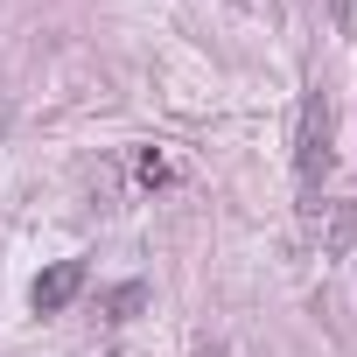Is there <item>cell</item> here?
Listing matches in <instances>:
<instances>
[{
  "label": "cell",
  "instance_id": "7a4b0ae2",
  "mask_svg": "<svg viewBox=\"0 0 357 357\" xmlns=\"http://www.w3.org/2000/svg\"><path fill=\"white\" fill-rule=\"evenodd\" d=\"M84 287V259H56L50 273H36V287H29V301L43 308V315H56V308H70V294Z\"/></svg>",
  "mask_w": 357,
  "mask_h": 357
},
{
  "label": "cell",
  "instance_id": "6da1fadb",
  "mask_svg": "<svg viewBox=\"0 0 357 357\" xmlns=\"http://www.w3.org/2000/svg\"><path fill=\"white\" fill-rule=\"evenodd\" d=\"M329 161H336V154H329V98L308 91V98H301V126H294V175L315 190L322 175H329Z\"/></svg>",
  "mask_w": 357,
  "mask_h": 357
},
{
  "label": "cell",
  "instance_id": "3957f363",
  "mask_svg": "<svg viewBox=\"0 0 357 357\" xmlns=\"http://www.w3.org/2000/svg\"><path fill=\"white\" fill-rule=\"evenodd\" d=\"M133 175H140V183H147V190H161V183H168V161H161V154L147 147V154L133 161Z\"/></svg>",
  "mask_w": 357,
  "mask_h": 357
}]
</instances>
